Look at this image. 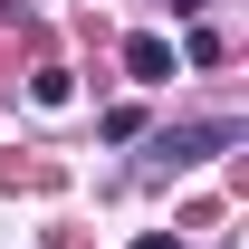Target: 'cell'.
<instances>
[{"label":"cell","mask_w":249,"mask_h":249,"mask_svg":"<svg viewBox=\"0 0 249 249\" xmlns=\"http://www.w3.org/2000/svg\"><path fill=\"white\" fill-rule=\"evenodd\" d=\"M124 67H134V87H163V77H173V38H124Z\"/></svg>","instance_id":"1"},{"label":"cell","mask_w":249,"mask_h":249,"mask_svg":"<svg viewBox=\"0 0 249 249\" xmlns=\"http://www.w3.org/2000/svg\"><path fill=\"white\" fill-rule=\"evenodd\" d=\"M134 249H182V240H163V230H154V240H134Z\"/></svg>","instance_id":"2"}]
</instances>
